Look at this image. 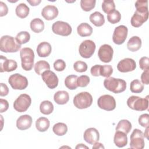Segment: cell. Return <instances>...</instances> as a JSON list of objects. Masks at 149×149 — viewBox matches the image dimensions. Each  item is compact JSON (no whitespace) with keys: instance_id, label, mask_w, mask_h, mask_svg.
<instances>
[{"instance_id":"8992f818","label":"cell","mask_w":149,"mask_h":149,"mask_svg":"<svg viewBox=\"0 0 149 149\" xmlns=\"http://www.w3.org/2000/svg\"><path fill=\"white\" fill-rule=\"evenodd\" d=\"M8 82L14 90H24L28 86L27 79L19 73H15L10 76Z\"/></svg>"},{"instance_id":"9a60e30c","label":"cell","mask_w":149,"mask_h":149,"mask_svg":"<svg viewBox=\"0 0 149 149\" xmlns=\"http://www.w3.org/2000/svg\"><path fill=\"white\" fill-rule=\"evenodd\" d=\"M136 68L135 61L132 58H126L119 62L117 65L118 70L122 73L132 72Z\"/></svg>"},{"instance_id":"60d3db41","label":"cell","mask_w":149,"mask_h":149,"mask_svg":"<svg viewBox=\"0 0 149 149\" xmlns=\"http://www.w3.org/2000/svg\"><path fill=\"white\" fill-rule=\"evenodd\" d=\"M113 73V68L111 65H101L100 69V76L108 77Z\"/></svg>"},{"instance_id":"ac0fdd59","label":"cell","mask_w":149,"mask_h":149,"mask_svg":"<svg viewBox=\"0 0 149 149\" xmlns=\"http://www.w3.org/2000/svg\"><path fill=\"white\" fill-rule=\"evenodd\" d=\"M148 18V12L146 13H140L136 10L131 18L130 23L132 26L139 27L146 22Z\"/></svg>"},{"instance_id":"603a6c76","label":"cell","mask_w":149,"mask_h":149,"mask_svg":"<svg viewBox=\"0 0 149 149\" xmlns=\"http://www.w3.org/2000/svg\"><path fill=\"white\" fill-rule=\"evenodd\" d=\"M141 46V40L138 36H133L127 43V49L132 52L138 51Z\"/></svg>"},{"instance_id":"cb8c5ba5","label":"cell","mask_w":149,"mask_h":149,"mask_svg":"<svg viewBox=\"0 0 149 149\" xmlns=\"http://www.w3.org/2000/svg\"><path fill=\"white\" fill-rule=\"evenodd\" d=\"M54 100L56 104L63 105L69 101V95L68 93L66 91H58L55 93Z\"/></svg>"},{"instance_id":"7c38bea8","label":"cell","mask_w":149,"mask_h":149,"mask_svg":"<svg viewBox=\"0 0 149 149\" xmlns=\"http://www.w3.org/2000/svg\"><path fill=\"white\" fill-rule=\"evenodd\" d=\"M128 29L124 25H120L116 27L113 31L112 40L115 44L117 45L122 44L126 40L127 36Z\"/></svg>"},{"instance_id":"2e32d148","label":"cell","mask_w":149,"mask_h":149,"mask_svg":"<svg viewBox=\"0 0 149 149\" xmlns=\"http://www.w3.org/2000/svg\"><path fill=\"white\" fill-rule=\"evenodd\" d=\"M0 72H10L15 70L17 68V62L13 59H8L5 56L1 55Z\"/></svg>"},{"instance_id":"9f6ffc18","label":"cell","mask_w":149,"mask_h":149,"mask_svg":"<svg viewBox=\"0 0 149 149\" xmlns=\"http://www.w3.org/2000/svg\"><path fill=\"white\" fill-rule=\"evenodd\" d=\"M88 148V147H87L86 146H84L83 144H79L76 147V148Z\"/></svg>"},{"instance_id":"816d5d0a","label":"cell","mask_w":149,"mask_h":149,"mask_svg":"<svg viewBox=\"0 0 149 149\" xmlns=\"http://www.w3.org/2000/svg\"><path fill=\"white\" fill-rule=\"evenodd\" d=\"M101 65H95L91 67L90 69V72L91 75L93 76H100V69Z\"/></svg>"},{"instance_id":"ee69618b","label":"cell","mask_w":149,"mask_h":149,"mask_svg":"<svg viewBox=\"0 0 149 149\" xmlns=\"http://www.w3.org/2000/svg\"><path fill=\"white\" fill-rule=\"evenodd\" d=\"M139 123L140 126L146 127L149 126V115L148 113H144L141 115L138 119Z\"/></svg>"},{"instance_id":"836d02e7","label":"cell","mask_w":149,"mask_h":149,"mask_svg":"<svg viewBox=\"0 0 149 149\" xmlns=\"http://www.w3.org/2000/svg\"><path fill=\"white\" fill-rule=\"evenodd\" d=\"M52 130L56 135L61 136L65 135L67 133L68 127L65 123L59 122L54 125Z\"/></svg>"},{"instance_id":"f907efd6","label":"cell","mask_w":149,"mask_h":149,"mask_svg":"<svg viewBox=\"0 0 149 149\" xmlns=\"http://www.w3.org/2000/svg\"><path fill=\"white\" fill-rule=\"evenodd\" d=\"M0 86H1L0 95L1 97H4V96L7 95L9 93V88H8V86H6V84H5L3 83H1Z\"/></svg>"},{"instance_id":"f6af8a7d","label":"cell","mask_w":149,"mask_h":149,"mask_svg":"<svg viewBox=\"0 0 149 149\" xmlns=\"http://www.w3.org/2000/svg\"><path fill=\"white\" fill-rule=\"evenodd\" d=\"M54 68L58 72L63 71L66 68L65 62L61 59H57L54 63Z\"/></svg>"},{"instance_id":"4316f807","label":"cell","mask_w":149,"mask_h":149,"mask_svg":"<svg viewBox=\"0 0 149 149\" xmlns=\"http://www.w3.org/2000/svg\"><path fill=\"white\" fill-rule=\"evenodd\" d=\"M49 120L45 117H40L36 122V127L39 132H44L47 131L49 127Z\"/></svg>"},{"instance_id":"5b68a950","label":"cell","mask_w":149,"mask_h":149,"mask_svg":"<svg viewBox=\"0 0 149 149\" xmlns=\"http://www.w3.org/2000/svg\"><path fill=\"white\" fill-rule=\"evenodd\" d=\"M73 102L77 108L80 109H86L91 105L93 97L88 92H81L74 96Z\"/></svg>"},{"instance_id":"f5cc1de1","label":"cell","mask_w":149,"mask_h":149,"mask_svg":"<svg viewBox=\"0 0 149 149\" xmlns=\"http://www.w3.org/2000/svg\"><path fill=\"white\" fill-rule=\"evenodd\" d=\"M27 2L30 4V5L35 6L39 5L41 3V0H32V1L27 0Z\"/></svg>"},{"instance_id":"681fc988","label":"cell","mask_w":149,"mask_h":149,"mask_svg":"<svg viewBox=\"0 0 149 149\" xmlns=\"http://www.w3.org/2000/svg\"><path fill=\"white\" fill-rule=\"evenodd\" d=\"M148 78H149V70H144L141 75V80L142 83L147 85L149 83Z\"/></svg>"},{"instance_id":"ba28073f","label":"cell","mask_w":149,"mask_h":149,"mask_svg":"<svg viewBox=\"0 0 149 149\" xmlns=\"http://www.w3.org/2000/svg\"><path fill=\"white\" fill-rule=\"evenodd\" d=\"M130 147L133 149H143L144 147L145 143L143 133L141 130L135 129L130 135Z\"/></svg>"},{"instance_id":"6da1fadb","label":"cell","mask_w":149,"mask_h":149,"mask_svg":"<svg viewBox=\"0 0 149 149\" xmlns=\"http://www.w3.org/2000/svg\"><path fill=\"white\" fill-rule=\"evenodd\" d=\"M104 86L106 89L115 94L123 92L126 88V83L124 80L112 77H107L104 81Z\"/></svg>"},{"instance_id":"e575fe53","label":"cell","mask_w":149,"mask_h":149,"mask_svg":"<svg viewBox=\"0 0 149 149\" xmlns=\"http://www.w3.org/2000/svg\"><path fill=\"white\" fill-rule=\"evenodd\" d=\"M16 40L20 45L27 43L30 39V34L29 32L22 31L19 32L16 36Z\"/></svg>"},{"instance_id":"4dcf8cb0","label":"cell","mask_w":149,"mask_h":149,"mask_svg":"<svg viewBox=\"0 0 149 149\" xmlns=\"http://www.w3.org/2000/svg\"><path fill=\"white\" fill-rule=\"evenodd\" d=\"M30 12L29 8L24 3H19L16 8L15 12L17 15L20 18L23 19L26 17Z\"/></svg>"},{"instance_id":"74e56055","label":"cell","mask_w":149,"mask_h":149,"mask_svg":"<svg viewBox=\"0 0 149 149\" xmlns=\"http://www.w3.org/2000/svg\"><path fill=\"white\" fill-rule=\"evenodd\" d=\"M95 3L96 1L95 0H81L80 6L84 11L88 12L94 8Z\"/></svg>"},{"instance_id":"11a10c76","label":"cell","mask_w":149,"mask_h":149,"mask_svg":"<svg viewBox=\"0 0 149 149\" xmlns=\"http://www.w3.org/2000/svg\"><path fill=\"white\" fill-rule=\"evenodd\" d=\"M148 130H149V127L148 126L146 127V129L143 134L144 136L146 137L147 138V139H148Z\"/></svg>"},{"instance_id":"d6a6232c","label":"cell","mask_w":149,"mask_h":149,"mask_svg":"<svg viewBox=\"0 0 149 149\" xmlns=\"http://www.w3.org/2000/svg\"><path fill=\"white\" fill-rule=\"evenodd\" d=\"M40 110V112L44 115H49L54 111V105L51 101L45 100L41 102Z\"/></svg>"},{"instance_id":"7402d4cb","label":"cell","mask_w":149,"mask_h":149,"mask_svg":"<svg viewBox=\"0 0 149 149\" xmlns=\"http://www.w3.org/2000/svg\"><path fill=\"white\" fill-rule=\"evenodd\" d=\"M113 141L115 144L119 148L123 147L127 144V137L126 133L121 131H116Z\"/></svg>"},{"instance_id":"3957f363","label":"cell","mask_w":149,"mask_h":149,"mask_svg":"<svg viewBox=\"0 0 149 149\" xmlns=\"http://www.w3.org/2000/svg\"><path fill=\"white\" fill-rule=\"evenodd\" d=\"M22 62V68L26 71L32 69L34 65V53L33 49L29 47L22 48L20 51Z\"/></svg>"},{"instance_id":"ab89813d","label":"cell","mask_w":149,"mask_h":149,"mask_svg":"<svg viewBox=\"0 0 149 149\" xmlns=\"http://www.w3.org/2000/svg\"><path fill=\"white\" fill-rule=\"evenodd\" d=\"M135 7L136 11L140 13H146L148 10V1H137L135 2Z\"/></svg>"},{"instance_id":"d4e9b609","label":"cell","mask_w":149,"mask_h":149,"mask_svg":"<svg viewBox=\"0 0 149 149\" xmlns=\"http://www.w3.org/2000/svg\"><path fill=\"white\" fill-rule=\"evenodd\" d=\"M90 22L95 26H102L105 23L104 16L100 12L96 11L91 13L89 17Z\"/></svg>"},{"instance_id":"ffe728a7","label":"cell","mask_w":149,"mask_h":149,"mask_svg":"<svg viewBox=\"0 0 149 149\" xmlns=\"http://www.w3.org/2000/svg\"><path fill=\"white\" fill-rule=\"evenodd\" d=\"M32 124V118L29 115H23L18 118L16 120V127L20 130L30 128Z\"/></svg>"},{"instance_id":"4fadbf2b","label":"cell","mask_w":149,"mask_h":149,"mask_svg":"<svg viewBox=\"0 0 149 149\" xmlns=\"http://www.w3.org/2000/svg\"><path fill=\"white\" fill-rule=\"evenodd\" d=\"M113 50L112 47L108 44L102 45L98 51V56L101 61L108 63L110 62L113 57Z\"/></svg>"},{"instance_id":"e0dca14e","label":"cell","mask_w":149,"mask_h":149,"mask_svg":"<svg viewBox=\"0 0 149 149\" xmlns=\"http://www.w3.org/2000/svg\"><path fill=\"white\" fill-rule=\"evenodd\" d=\"M84 140L90 144H94L98 142L100 139V134L98 131L94 127H90L86 129L83 135Z\"/></svg>"},{"instance_id":"db71d44e","label":"cell","mask_w":149,"mask_h":149,"mask_svg":"<svg viewBox=\"0 0 149 149\" xmlns=\"http://www.w3.org/2000/svg\"><path fill=\"white\" fill-rule=\"evenodd\" d=\"M104 146L102 145V144L96 142L95 144H94V146H93V148H104Z\"/></svg>"},{"instance_id":"30bf717a","label":"cell","mask_w":149,"mask_h":149,"mask_svg":"<svg viewBox=\"0 0 149 149\" xmlns=\"http://www.w3.org/2000/svg\"><path fill=\"white\" fill-rule=\"evenodd\" d=\"M97 104L100 108L111 111L115 109L116 107V101L113 96L105 94L100 96L97 101Z\"/></svg>"},{"instance_id":"d6986e66","label":"cell","mask_w":149,"mask_h":149,"mask_svg":"<svg viewBox=\"0 0 149 149\" xmlns=\"http://www.w3.org/2000/svg\"><path fill=\"white\" fill-rule=\"evenodd\" d=\"M58 9L54 5H47L41 11V15L47 20H51L56 17L58 15Z\"/></svg>"},{"instance_id":"f546056e","label":"cell","mask_w":149,"mask_h":149,"mask_svg":"<svg viewBox=\"0 0 149 149\" xmlns=\"http://www.w3.org/2000/svg\"><path fill=\"white\" fill-rule=\"evenodd\" d=\"M132 127V126L130 121L126 119H122L118 122L116 127V131H121L127 134L131 130Z\"/></svg>"},{"instance_id":"52a82bcc","label":"cell","mask_w":149,"mask_h":149,"mask_svg":"<svg viewBox=\"0 0 149 149\" xmlns=\"http://www.w3.org/2000/svg\"><path fill=\"white\" fill-rule=\"evenodd\" d=\"M31 104V99L27 94H20L14 101L13 108L19 112L26 111Z\"/></svg>"},{"instance_id":"d590c367","label":"cell","mask_w":149,"mask_h":149,"mask_svg":"<svg viewBox=\"0 0 149 149\" xmlns=\"http://www.w3.org/2000/svg\"><path fill=\"white\" fill-rule=\"evenodd\" d=\"M130 90L134 93H140L144 90V85L137 79L133 80L130 85Z\"/></svg>"},{"instance_id":"b9f144b4","label":"cell","mask_w":149,"mask_h":149,"mask_svg":"<svg viewBox=\"0 0 149 149\" xmlns=\"http://www.w3.org/2000/svg\"><path fill=\"white\" fill-rule=\"evenodd\" d=\"M74 69L77 72H84L87 70V65L85 62L78 61L73 64Z\"/></svg>"},{"instance_id":"277c9868","label":"cell","mask_w":149,"mask_h":149,"mask_svg":"<svg viewBox=\"0 0 149 149\" xmlns=\"http://www.w3.org/2000/svg\"><path fill=\"white\" fill-rule=\"evenodd\" d=\"M127 106L132 109L137 111H143L148 109V96L143 98L138 96L132 95L127 100Z\"/></svg>"},{"instance_id":"44dd1931","label":"cell","mask_w":149,"mask_h":149,"mask_svg":"<svg viewBox=\"0 0 149 149\" xmlns=\"http://www.w3.org/2000/svg\"><path fill=\"white\" fill-rule=\"evenodd\" d=\"M51 44L45 41L40 43L36 49L37 53L40 57H47L51 53Z\"/></svg>"},{"instance_id":"bcb514c9","label":"cell","mask_w":149,"mask_h":149,"mask_svg":"<svg viewBox=\"0 0 149 149\" xmlns=\"http://www.w3.org/2000/svg\"><path fill=\"white\" fill-rule=\"evenodd\" d=\"M139 66L141 69L144 70L149 69V58L147 56L141 57L139 60Z\"/></svg>"},{"instance_id":"83f0119b","label":"cell","mask_w":149,"mask_h":149,"mask_svg":"<svg viewBox=\"0 0 149 149\" xmlns=\"http://www.w3.org/2000/svg\"><path fill=\"white\" fill-rule=\"evenodd\" d=\"M30 28L34 33H40L44 29V23L40 18L33 19L30 22Z\"/></svg>"},{"instance_id":"8d00e7d4","label":"cell","mask_w":149,"mask_h":149,"mask_svg":"<svg viewBox=\"0 0 149 149\" xmlns=\"http://www.w3.org/2000/svg\"><path fill=\"white\" fill-rule=\"evenodd\" d=\"M121 19V14L117 10H113L107 15V19L109 22L112 24H116L118 23Z\"/></svg>"},{"instance_id":"f35d334b","label":"cell","mask_w":149,"mask_h":149,"mask_svg":"<svg viewBox=\"0 0 149 149\" xmlns=\"http://www.w3.org/2000/svg\"><path fill=\"white\" fill-rule=\"evenodd\" d=\"M115 5L114 1L112 0H104L102 3V9L103 11L106 13H108L110 12L115 10Z\"/></svg>"},{"instance_id":"c3c4849f","label":"cell","mask_w":149,"mask_h":149,"mask_svg":"<svg viewBox=\"0 0 149 149\" xmlns=\"http://www.w3.org/2000/svg\"><path fill=\"white\" fill-rule=\"evenodd\" d=\"M0 104H1V108H0V112L2 113L5 111H6L9 108V103L7 100L1 98L0 99Z\"/></svg>"},{"instance_id":"8fae6325","label":"cell","mask_w":149,"mask_h":149,"mask_svg":"<svg viewBox=\"0 0 149 149\" xmlns=\"http://www.w3.org/2000/svg\"><path fill=\"white\" fill-rule=\"evenodd\" d=\"M52 30L56 34L68 36L71 34L72 29L69 23L63 21H56L52 24Z\"/></svg>"},{"instance_id":"7dc6e473","label":"cell","mask_w":149,"mask_h":149,"mask_svg":"<svg viewBox=\"0 0 149 149\" xmlns=\"http://www.w3.org/2000/svg\"><path fill=\"white\" fill-rule=\"evenodd\" d=\"M8 12V8L6 3L2 1L0 2V16L2 17L7 15Z\"/></svg>"},{"instance_id":"7a4b0ae2","label":"cell","mask_w":149,"mask_h":149,"mask_svg":"<svg viewBox=\"0 0 149 149\" xmlns=\"http://www.w3.org/2000/svg\"><path fill=\"white\" fill-rule=\"evenodd\" d=\"M21 48L14 37L5 35L0 39V50L3 52H16Z\"/></svg>"},{"instance_id":"5bb4252c","label":"cell","mask_w":149,"mask_h":149,"mask_svg":"<svg viewBox=\"0 0 149 149\" xmlns=\"http://www.w3.org/2000/svg\"><path fill=\"white\" fill-rule=\"evenodd\" d=\"M41 77L48 88L54 89L58 86L59 80L54 72L50 70H46L41 74Z\"/></svg>"},{"instance_id":"9c48e42d","label":"cell","mask_w":149,"mask_h":149,"mask_svg":"<svg viewBox=\"0 0 149 149\" xmlns=\"http://www.w3.org/2000/svg\"><path fill=\"white\" fill-rule=\"evenodd\" d=\"M95 48L96 46L93 41L86 40L83 41L79 45V52L82 58H89L94 54Z\"/></svg>"},{"instance_id":"484cf974","label":"cell","mask_w":149,"mask_h":149,"mask_svg":"<svg viewBox=\"0 0 149 149\" xmlns=\"http://www.w3.org/2000/svg\"><path fill=\"white\" fill-rule=\"evenodd\" d=\"M78 34L81 37H87L92 34L93 28L87 23H82L77 27Z\"/></svg>"},{"instance_id":"1f68e13d","label":"cell","mask_w":149,"mask_h":149,"mask_svg":"<svg viewBox=\"0 0 149 149\" xmlns=\"http://www.w3.org/2000/svg\"><path fill=\"white\" fill-rule=\"evenodd\" d=\"M77 76L74 74H70L68 76L65 80V85L69 90H75L77 88Z\"/></svg>"},{"instance_id":"7bdbcfd3","label":"cell","mask_w":149,"mask_h":149,"mask_svg":"<svg viewBox=\"0 0 149 149\" xmlns=\"http://www.w3.org/2000/svg\"><path fill=\"white\" fill-rule=\"evenodd\" d=\"M90 77L87 75H81L77 77V84L80 87H85L90 83Z\"/></svg>"},{"instance_id":"f1b7e54d","label":"cell","mask_w":149,"mask_h":149,"mask_svg":"<svg viewBox=\"0 0 149 149\" xmlns=\"http://www.w3.org/2000/svg\"><path fill=\"white\" fill-rule=\"evenodd\" d=\"M50 69V66L48 62L42 60L39 61L36 63L34 65V70L35 72L38 74L41 75V74L46 71Z\"/></svg>"}]
</instances>
